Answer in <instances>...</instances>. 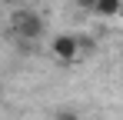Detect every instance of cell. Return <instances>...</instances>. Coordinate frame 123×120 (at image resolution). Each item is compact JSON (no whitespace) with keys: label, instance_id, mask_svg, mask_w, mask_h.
I'll use <instances>...</instances> for the list:
<instances>
[{"label":"cell","instance_id":"6da1fadb","mask_svg":"<svg viewBox=\"0 0 123 120\" xmlns=\"http://www.w3.org/2000/svg\"><path fill=\"white\" fill-rule=\"evenodd\" d=\"M10 27H13V33L23 40H37L43 37V20L33 13V10H17L13 13V20H10Z\"/></svg>","mask_w":123,"mask_h":120},{"label":"cell","instance_id":"7a4b0ae2","mask_svg":"<svg viewBox=\"0 0 123 120\" xmlns=\"http://www.w3.org/2000/svg\"><path fill=\"white\" fill-rule=\"evenodd\" d=\"M50 53H53V60H60V63H73V60L80 57V40L73 37V33H57V37L50 40Z\"/></svg>","mask_w":123,"mask_h":120},{"label":"cell","instance_id":"3957f363","mask_svg":"<svg viewBox=\"0 0 123 120\" xmlns=\"http://www.w3.org/2000/svg\"><path fill=\"white\" fill-rule=\"evenodd\" d=\"M123 10V0H97V7H93V13H100V17H117Z\"/></svg>","mask_w":123,"mask_h":120},{"label":"cell","instance_id":"277c9868","mask_svg":"<svg viewBox=\"0 0 123 120\" xmlns=\"http://www.w3.org/2000/svg\"><path fill=\"white\" fill-rule=\"evenodd\" d=\"M53 120H80V113H77V110H57Z\"/></svg>","mask_w":123,"mask_h":120},{"label":"cell","instance_id":"5b68a950","mask_svg":"<svg viewBox=\"0 0 123 120\" xmlns=\"http://www.w3.org/2000/svg\"><path fill=\"white\" fill-rule=\"evenodd\" d=\"M77 7H80V10H93V7H97V0H77Z\"/></svg>","mask_w":123,"mask_h":120},{"label":"cell","instance_id":"8992f818","mask_svg":"<svg viewBox=\"0 0 123 120\" xmlns=\"http://www.w3.org/2000/svg\"><path fill=\"white\" fill-rule=\"evenodd\" d=\"M0 3H7V0H0Z\"/></svg>","mask_w":123,"mask_h":120}]
</instances>
